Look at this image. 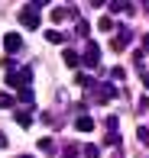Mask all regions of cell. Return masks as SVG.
<instances>
[{
	"label": "cell",
	"mask_w": 149,
	"mask_h": 158,
	"mask_svg": "<svg viewBox=\"0 0 149 158\" xmlns=\"http://www.w3.org/2000/svg\"><path fill=\"white\" fill-rule=\"evenodd\" d=\"M20 26L23 29H39V10H33V6L20 10Z\"/></svg>",
	"instance_id": "obj_2"
},
{
	"label": "cell",
	"mask_w": 149,
	"mask_h": 158,
	"mask_svg": "<svg viewBox=\"0 0 149 158\" xmlns=\"http://www.w3.org/2000/svg\"><path fill=\"white\" fill-rule=\"evenodd\" d=\"M113 52H123V48H130V29H120L117 35H113Z\"/></svg>",
	"instance_id": "obj_5"
},
{
	"label": "cell",
	"mask_w": 149,
	"mask_h": 158,
	"mask_svg": "<svg viewBox=\"0 0 149 158\" xmlns=\"http://www.w3.org/2000/svg\"><path fill=\"white\" fill-rule=\"evenodd\" d=\"M46 39L52 42V45H62V42H65V32H59V29H49V32H46Z\"/></svg>",
	"instance_id": "obj_9"
},
{
	"label": "cell",
	"mask_w": 149,
	"mask_h": 158,
	"mask_svg": "<svg viewBox=\"0 0 149 158\" xmlns=\"http://www.w3.org/2000/svg\"><path fill=\"white\" fill-rule=\"evenodd\" d=\"M16 123H20V126L26 129V126L33 123V116H29V113H23V110H16Z\"/></svg>",
	"instance_id": "obj_11"
},
{
	"label": "cell",
	"mask_w": 149,
	"mask_h": 158,
	"mask_svg": "<svg viewBox=\"0 0 149 158\" xmlns=\"http://www.w3.org/2000/svg\"><path fill=\"white\" fill-rule=\"evenodd\" d=\"M29 81H33V71H29V68L7 71V87H13V90H26V87H29Z\"/></svg>",
	"instance_id": "obj_1"
},
{
	"label": "cell",
	"mask_w": 149,
	"mask_h": 158,
	"mask_svg": "<svg viewBox=\"0 0 149 158\" xmlns=\"http://www.w3.org/2000/svg\"><path fill=\"white\" fill-rule=\"evenodd\" d=\"M39 148H42V152H52L55 145H52V139H39Z\"/></svg>",
	"instance_id": "obj_14"
},
{
	"label": "cell",
	"mask_w": 149,
	"mask_h": 158,
	"mask_svg": "<svg viewBox=\"0 0 149 158\" xmlns=\"http://www.w3.org/2000/svg\"><path fill=\"white\" fill-rule=\"evenodd\" d=\"M0 148H7V135L3 132H0Z\"/></svg>",
	"instance_id": "obj_19"
},
{
	"label": "cell",
	"mask_w": 149,
	"mask_h": 158,
	"mask_svg": "<svg viewBox=\"0 0 149 158\" xmlns=\"http://www.w3.org/2000/svg\"><path fill=\"white\" fill-rule=\"evenodd\" d=\"M143 48H146V52H149V35H143Z\"/></svg>",
	"instance_id": "obj_21"
},
{
	"label": "cell",
	"mask_w": 149,
	"mask_h": 158,
	"mask_svg": "<svg viewBox=\"0 0 149 158\" xmlns=\"http://www.w3.org/2000/svg\"><path fill=\"white\" fill-rule=\"evenodd\" d=\"M97 29L110 32V29H113V19H110V16H101V19H97Z\"/></svg>",
	"instance_id": "obj_10"
},
{
	"label": "cell",
	"mask_w": 149,
	"mask_h": 158,
	"mask_svg": "<svg viewBox=\"0 0 149 158\" xmlns=\"http://www.w3.org/2000/svg\"><path fill=\"white\" fill-rule=\"evenodd\" d=\"M94 100H97V103H107V100H113V97H117L120 94V87H113V84H94Z\"/></svg>",
	"instance_id": "obj_3"
},
{
	"label": "cell",
	"mask_w": 149,
	"mask_h": 158,
	"mask_svg": "<svg viewBox=\"0 0 149 158\" xmlns=\"http://www.w3.org/2000/svg\"><path fill=\"white\" fill-rule=\"evenodd\" d=\"M84 158H101V148L97 145H84Z\"/></svg>",
	"instance_id": "obj_12"
},
{
	"label": "cell",
	"mask_w": 149,
	"mask_h": 158,
	"mask_svg": "<svg viewBox=\"0 0 149 158\" xmlns=\"http://www.w3.org/2000/svg\"><path fill=\"white\" fill-rule=\"evenodd\" d=\"M143 87H149V74H146V71H143Z\"/></svg>",
	"instance_id": "obj_20"
},
{
	"label": "cell",
	"mask_w": 149,
	"mask_h": 158,
	"mask_svg": "<svg viewBox=\"0 0 149 158\" xmlns=\"http://www.w3.org/2000/svg\"><path fill=\"white\" fill-rule=\"evenodd\" d=\"M75 129H78V132H91V129H94V119H91L88 113H81V116L75 119Z\"/></svg>",
	"instance_id": "obj_6"
},
{
	"label": "cell",
	"mask_w": 149,
	"mask_h": 158,
	"mask_svg": "<svg viewBox=\"0 0 149 158\" xmlns=\"http://www.w3.org/2000/svg\"><path fill=\"white\" fill-rule=\"evenodd\" d=\"M104 142H107V145H117V142H120V135H117V132H107V139H104Z\"/></svg>",
	"instance_id": "obj_17"
},
{
	"label": "cell",
	"mask_w": 149,
	"mask_h": 158,
	"mask_svg": "<svg viewBox=\"0 0 149 158\" xmlns=\"http://www.w3.org/2000/svg\"><path fill=\"white\" fill-rule=\"evenodd\" d=\"M3 48H7V52H20V48H23V39H20V35H7V39H3Z\"/></svg>",
	"instance_id": "obj_7"
},
{
	"label": "cell",
	"mask_w": 149,
	"mask_h": 158,
	"mask_svg": "<svg viewBox=\"0 0 149 158\" xmlns=\"http://www.w3.org/2000/svg\"><path fill=\"white\" fill-rule=\"evenodd\" d=\"M110 77H113V81H123L126 71H123V68H113V71H110Z\"/></svg>",
	"instance_id": "obj_13"
},
{
	"label": "cell",
	"mask_w": 149,
	"mask_h": 158,
	"mask_svg": "<svg viewBox=\"0 0 149 158\" xmlns=\"http://www.w3.org/2000/svg\"><path fill=\"white\" fill-rule=\"evenodd\" d=\"M20 158H33V155H20Z\"/></svg>",
	"instance_id": "obj_22"
},
{
	"label": "cell",
	"mask_w": 149,
	"mask_h": 158,
	"mask_svg": "<svg viewBox=\"0 0 149 158\" xmlns=\"http://www.w3.org/2000/svg\"><path fill=\"white\" fill-rule=\"evenodd\" d=\"M97 61H101V45H97V42H88L81 64H88V68H97Z\"/></svg>",
	"instance_id": "obj_4"
},
{
	"label": "cell",
	"mask_w": 149,
	"mask_h": 158,
	"mask_svg": "<svg viewBox=\"0 0 149 158\" xmlns=\"http://www.w3.org/2000/svg\"><path fill=\"white\" fill-rule=\"evenodd\" d=\"M0 106H13V97L10 94H0Z\"/></svg>",
	"instance_id": "obj_18"
},
{
	"label": "cell",
	"mask_w": 149,
	"mask_h": 158,
	"mask_svg": "<svg viewBox=\"0 0 149 158\" xmlns=\"http://www.w3.org/2000/svg\"><path fill=\"white\" fill-rule=\"evenodd\" d=\"M62 61H65L68 68H75V64H81V58H78V52H72V48H65V52H62Z\"/></svg>",
	"instance_id": "obj_8"
},
{
	"label": "cell",
	"mask_w": 149,
	"mask_h": 158,
	"mask_svg": "<svg viewBox=\"0 0 149 158\" xmlns=\"http://www.w3.org/2000/svg\"><path fill=\"white\" fill-rule=\"evenodd\" d=\"M139 142H143V145H149V129H146V126H139Z\"/></svg>",
	"instance_id": "obj_16"
},
{
	"label": "cell",
	"mask_w": 149,
	"mask_h": 158,
	"mask_svg": "<svg viewBox=\"0 0 149 158\" xmlns=\"http://www.w3.org/2000/svg\"><path fill=\"white\" fill-rule=\"evenodd\" d=\"M20 100H23V103H33V90H29V87L20 90Z\"/></svg>",
	"instance_id": "obj_15"
}]
</instances>
